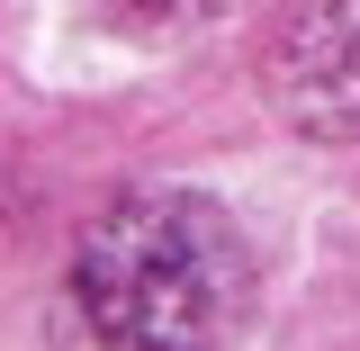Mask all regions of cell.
I'll use <instances>...</instances> for the list:
<instances>
[{
    "label": "cell",
    "mask_w": 360,
    "mask_h": 351,
    "mask_svg": "<svg viewBox=\"0 0 360 351\" xmlns=\"http://www.w3.org/2000/svg\"><path fill=\"white\" fill-rule=\"evenodd\" d=\"M252 243L207 189H127L72 234L45 333L54 351H234Z\"/></svg>",
    "instance_id": "1"
},
{
    "label": "cell",
    "mask_w": 360,
    "mask_h": 351,
    "mask_svg": "<svg viewBox=\"0 0 360 351\" xmlns=\"http://www.w3.org/2000/svg\"><path fill=\"white\" fill-rule=\"evenodd\" d=\"M117 27H135V37H189V27H217V18H234L243 0H99Z\"/></svg>",
    "instance_id": "3"
},
{
    "label": "cell",
    "mask_w": 360,
    "mask_h": 351,
    "mask_svg": "<svg viewBox=\"0 0 360 351\" xmlns=\"http://www.w3.org/2000/svg\"><path fill=\"white\" fill-rule=\"evenodd\" d=\"M270 99L315 144H360V0H288L270 27Z\"/></svg>",
    "instance_id": "2"
}]
</instances>
